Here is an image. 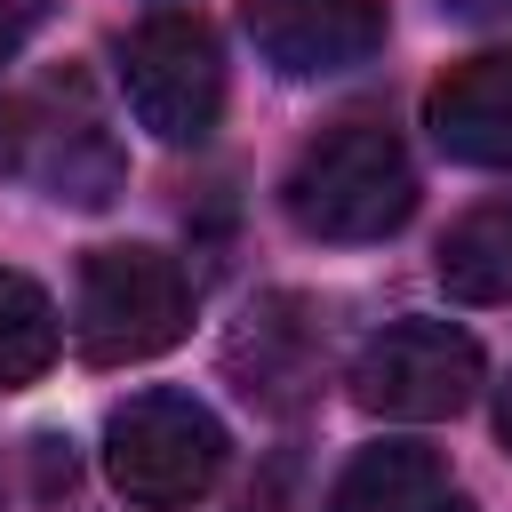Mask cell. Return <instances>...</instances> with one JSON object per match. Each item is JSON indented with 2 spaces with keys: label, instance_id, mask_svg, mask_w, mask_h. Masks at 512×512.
<instances>
[{
  "label": "cell",
  "instance_id": "9c48e42d",
  "mask_svg": "<svg viewBox=\"0 0 512 512\" xmlns=\"http://www.w3.org/2000/svg\"><path fill=\"white\" fill-rule=\"evenodd\" d=\"M424 128L456 168H512V48H480L424 88Z\"/></svg>",
  "mask_w": 512,
  "mask_h": 512
},
{
  "label": "cell",
  "instance_id": "6da1fadb",
  "mask_svg": "<svg viewBox=\"0 0 512 512\" xmlns=\"http://www.w3.org/2000/svg\"><path fill=\"white\" fill-rule=\"evenodd\" d=\"M280 216L304 232V240H328V248H360V240H384L416 216V168H408V144L384 128V120H328L280 176Z\"/></svg>",
  "mask_w": 512,
  "mask_h": 512
},
{
  "label": "cell",
  "instance_id": "9a60e30c",
  "mask_svg": "<svg viewBox=\"0 0 512 512\" xmlns=\"http://www.w3.org/2000/svg\"><path fill=\"white\" fill-rule=\"evenodd\" d=\"M496 440H504V456H512V384L496 392Z\"/></svg>",
  "mask_w": 512,
  "mask_h": 512
},
{
  "label": "cell",
  "instance_id": "277c9868",
  "mask_svg": "<svg viewBox=\"0 0 512 512\" xmlns=\"http://www.w3.org/2000/svg\"><path fill=\"white\" fill-rule=\"evenodd\" d=\"M120 88L136 128H152L160 144H208L224 120V48L208 32V16L192 8H160L120 40Z\"/></svg>",
  "mask_w": 512,
  "mask_h": 512
},
{
  "label": "cell",
  "instance_id": "4fadbf2b",
  "mask_svg": "<svg viewBox=\"0 0 512 512\" xmlns=\"http://www.w3.org/2000/svg\"><path fill=\"white\" fill-rule=\"evenodd\" d=\"M48 16H56V0H0V64H16Z\"/></svg>",
  "mask_w": 512,
  "mask_h": 512
},
{
  "label": "cell",
  "instance_id": "8fae6325",
  "mask_svg": "<svg viewBox=\"0 0 512 512\" xmlns=\"http://www.w3.org/2000/svg\"><path fill=\"white\" fill-rule=\"evenodd\" d=\"M432 272H440V288H448L456 304H512V192L464 208V216L448 224Z\"/></svg>",
  "mask_w": 512,
  "mask_h": 512
},
{
  "label": "cell",
  "instance_id": "30bf717a",
  "mask_svg": "<svg viewBox=\"0 0 512 512\" xmlns=\"http://www.w3.org/2000/svg\"><path fill=\"white\" fill-rule=\"evenodd\" d=\"M320 512H472V496L456 488V472H448L440 448H424V440H376V448H360L336 472V488H328Z\"/></svg>",
  "mask_w": 512,
  "mask_h": 512
},
{
  "label": "cell",
  "instance_id": "7a4b0ae2",
  "mask_svg": "<svg viewBox=\"0 0 512 512\" xmlns=\"http://www.w3.org/2000/svg\"><path fill=\"white\" fill-rule=\"evenodd\" d=\"M232 464V432L192 392H128L104 416V480L136 512H192Z\"/></svg>",
  "mask_w": 512,
  "mask_h": 512
},
{
  "label": "cell",
  "instance_id": "5bb4252c",
  "mask_svg": "<svg viewBox=\"0 0 512 512\" xmlns=\"http://www.w3.org/2000/svg\"><path fill=\"white\" fill-rule=\"evenodd\" d=\"M440 8H448V16H504L512 0H440Z\"/></svg>",
  "mask_w": 512,
  "mask_h": 512
},
{
  "label": "cell",
  "instance_id": "3957f363",
  "mask_svg": "<svg viewBox=\"0 0 512 512\" xmlns=\"http://www.w3.org/2000/svg\"><path fill=\"white\" fill-rule=\"evenodd\" d=\"M192 328V280L168 248L144 240H112L80 256V304H72V336L88 368H128V360H160L168 344H184Z\"/></svg>",
  "mask_w": 512,
  "mask_h": 512
},
{
  "label": "cell",
  "instance_id": "ba28073f",
  "mask_svg": "<svg viewBox=\"0 0 512 512\" xmlns=\"http://www.w3.org/2000/svg\"><path fill=\"white\" fill-rule=\"evenodd\" d=\"M240 24L280 80H336L392 32L384 0H240Z\"/></svg>",
  "mask_w": 512,
  "mask_h": 512
},
{
  "label": "cell",
  "instance_id": "8992f818",
  "mask_svg": "<svg viewBox=\"0 0 512 512\" xmlns=\"http://www.w3.org/2000/svg\"><path fill=\"white\" fill-rule=\"evenodd\" d=\"M16 104V168L48 184V200H72V208H104L120 192V144L96 112V88L88 72H56L40 80L32 96H8Z\"/></svg>",
  "mask_w": 512,
  "mask_h": 512
},
{
  "label": "cell",
  "instance_id": "7c38bea8",
  "mask_svg": "<svg viewBox=\"0 0 512 512\" xmlns=\"http://www.w3.org/2000/svg\"><path fill=\"white\" fill-rule=\"evenodd\" d=\"M56 304H48V288L32 280V272H8L0 264V392H24V384H40L48 376V360H56Z\"/></svg>",
  "mask_w": 512,
  "mask_h": 512
},
{
  "label": "cell",
  "instance_id": "52a82bcc",
  "mask_svg": "<svg viewBox=\"0 0 512 512\" xmlns=\"http://www.w3.org/2000/svg\"><path fill=\"white\" fill-rule=\"evenodd\" d=\"M224 376H232V392L248 408L304 416L320 400V384H328V320H320V304L296 296V288L256 296L224 336Z\"/></svg>",
  "mask_w": 512,
  "mask_h": 512
},
{
  "label": "cell",
  "instance_id": "5b68a950",
  "mask_svg": "<svg viewBox=\"0 0 512 512\" xmlns=\"http://www.w3.org/2000/svg\"><path fill=\"white\" fill-rule=\"evenodd\" d=\"M480 344L456 320H392L352 360V400L384 424H440L464 416L480 392Z\"/></svg>",
  "mask_w": 512,
  "mask_h": 512
}]
</instances>
